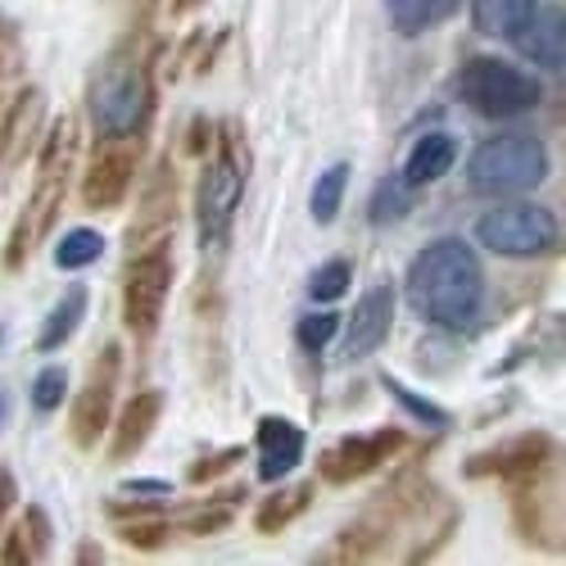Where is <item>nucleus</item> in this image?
Masks as SVG:
<instances>
[{
  "instance_id": "1",
  "label": "nucleus",
  "mask_w": 566,
  "mask_h": 566,
  "mask_svg": "<svg viewBox=\"0 0 566 566\" xmlns=\"http://www.w3.org/2000/svg\"><path fill=\"white\" fill-rule=\"evenodd\" d=\"M155 109V41L146 32H127L86 82V118L96 127V140H146Z\"/></svg>"
},
{
  "instance_id": "2",
  "label": "nucleus",
  "mask_w": 566,
  "mask_h": 566,
  "mask_svg": "<svg viewBox=\"0 0 566 566\" xmlns=\"http://www.w3.org/2000/svg\"><path fill=\"white\" fill-rule=\"evenodd\" d=\"M403 286L408 304L427 322H436L440 332H467L485 308V268L476 250L453 241V235L427 245L408 263Z\"/></svg>"
},
{
  "instance_id": "3",
  "label": "nucleus",
  "mask_w": 566,
  "mask_h": 566,
  "mask_svg": "<svg viewBox=\"0 0 566 566\" xmlns=\"http://www.w3.org/2000/svg\"><path fill=\"white\" fill-rule=\"evenodd\" d=\"M77 164V118L64 114L51 132L41 136V150H36V181H32V196L23 205V213L14 218L10 231V245H6V272H19L32 250L55 231L64 196H69V172Z\"/></svg>"
},
{
  "instance_id": "4",
  "label": "nucleus",
  "mask_w": 566,
  "mask_h": 566,
  "mask_svg": "<svg viewBox=\"0 0 566 566\" xmlns=\"http://www.w3.org/2000/svg\"><path fill=\"white\" fill-rule=\"evenodd\" d=\"M213 155L200 168L196 181V235H200V250L205 254H222L235 209L245 200V181H250V146H245V132L235 118L213 127Z\"/></svg>"
},
{
  "instance_id": "5",
  "label": "nucleus",
  "mask_w": 566,
  "mask_h": 566,
  "mask_svg": "<svg viewBox=\"0 0 566 566\" xmlns=\"http://www.w3.org/2000/svg\"><path fill=\"white\" fill-rule=\"evenodd\" d=\"M548 177V150L531 132H507L481 140L467 159V186L476 196L503 200V196H526Z\"/></svg>"
},
{
  "instance_id": "6",
  "label": "nucleus",
  "mask_w": 566,
  "mask_h": 566,
  "mask_svg": "<svg viewBox=\"0 0 566 566\" xmlns=\"http://www.w3.org/2000/svg\"><path fill=\"white\" fill-rule=\"evenodd\" d=\"M172 276H177L172 235L132 250L127 272H123V326L132 332L136 345L155 340L159 322H164V308H168V295H172Z\"/></svg>"
},
{
  "instance_id": "7",
  "label": "nucleus",
  "mask_w": 566,
  "mask_h": 566,
  "mask_svg": "<svg viewBox=\"0 0 566 566\" xmlns=\"http://www.w3.org/2000/svg\"><path fill=\"white\" fill-rule=\"evenodd\" d=\"M458 101L467 109H476L481 118H522L531 109H539L544 86L499 55H471L458 69Z\"/></svg>"
},
{
  "instance_id": "8",
  "label": "nucleus",
  "mask_w": 566,
  "mask_h": 566,
  "mask_svg": "<svg viewBox=\"0 0 566 566\" xmlns=\"http://www.w3.org/2000/svg\"><path fill=\"white\" fill-rule=\"evenodd\" d=\"M118 376H123V345L105 340L96 349V358H91L86 381H82V390L73 395V408H69V440L82 453L101 449V436L109 431L114 399H118Z\"/></svg>"
},
{
  "instance_id": "9",
  "label": "nucleus",
  "mask_w": 566,
  "mask_h": 566,
  "mask_svg": "<svg viewBox=\"0 0 566 566\" xmlns=\"http://www.w3.org/2000/svg\"><path fill=\"white\" fill-rule=\"evenodd\" d=\"M476 241L490 250V254H503V259H539V254H553L562 231H557V218L539 205H499L490 209L481 222H476Z\"/></svg>"
},
{
  "instance_id": "10",
  "label": "nucleus",
  "mask_w": 566,
  "mask_h": 566,
  "mask_svg": "<svg viewBox=\"0 0 566 566\" xmlns=\"http://www.w3.org/2000/svg\"><path fill=\"white\" fill-rule=\"evenodd\" d=\"M548 462H557V440L548 431H522V436H507L494 449H481L462 462V476L467 481H503L516 485L544 471Z\"/></svg>"
},
{
  "instance_id": "11",
  "label": "nucleus",
  "mask_w": 566,
  "mask_h": 566,
  "mask_svg": "<svg viewBox=\"0 0 566 566\" xmlns=\"http://www.w3.org/2000/svg\"><path fill=\"white\" fill-rule=\"evenodd\" d=\"M140 172V136L136 140H96V155H91L86 172H82V209L105 213L118 209Z\"/></svg>"
},
{
  "instance_id": "12",
  "label": "nucleus",
  "mask_w": 566,
  "mask_h": 566,
  "mask_svg": "<svg viewBox=\"0 0 566 566\" xmlns=\"http://www.w3.org/2000/svg\"><path fill=\"white\" fill-rule=\"evenodd\" d=\"M403 449V431L399 427H381L367 436H345L340 444H332L317 458V476L326 485H354L371 471H381L386 462H395Z\"/></svg>"
},
{
  "instance_id": "13",
  "label": "nucleus",
  "mask_w": 566,
  "mask_h": 566,
  "mask_svg": "<svg viewBox=\"0 0 566 566\" xmlns=\"http://www.w3.org/2000/svg\"><path fill=\"white\" fill-rule=\"evenodd\" d=\"M512 490V522L522 531V539L531 544H548L557 548L562 535V499H557V462H548L535 476L507 485Z\"/></svg>"
},
{
  "instance_id": "14",
  "label": "nucleus",
  "mask_w": 566,
  "mask_h": 566,
  "mask_svg": "<svg viewBox=\"0 0 566 566\" xmlns=\"http://www.w3.org/2000/svg\"><path fill=\"white\" fill-rule=\"evenodd\" d=\"M177 227V168L172 159H159L146 181H140V200H136V218L127 227V245L140 250L150 241H164V235H172Z\"/></svg>"
},
{
  "instance_id": "15",
  "label": "nucleus",
  "mask_w": 566,
  "mask_h": 566,
  "mask_svg": "<svg viewBox=\"0 0 566 566\" xmlns=\"http://www.w3.org/2000/svg\"><path fill=\"white\" fill-rule=\"evenodd\" d=\"M507 41L531 64H539L548 73L566 69V14H562V6H553V0H539V6L522 19V28H516Z\"/></svg>"
},
{
  "instance_id": "16",
  "label": "nucleus",
  "mask_w": 566,
  "mask_h": 566,
  "mask_svg": "<svg viewBox=\"0 0 566 566\" xmlns=\"http://www.w3.org/2000/svg\"><path fill=\"white\" fill-rule=\"evenodd\" d=\"M345 326V354L349 358H367L390 340V326H395V286H371L363 291V300L354 304Z\"/></svg>"
},
{
  "instance_id": "17",
  "label": "nucleus",
  "mask_w": 566,
  "mask_h": 566,
  "mask_svg": "<svg viewBox=\"0 0 566 566\" xmlns=\"http://www.w3.org/2000/svg\"><path fill=\"white\" fill-rule=\"evenodd\" d=\"M159 417H164V390H136L123 403V412L109 421V462H132L150 444Z\"/></svg>"
},
{
  "instance_id": "18",
  "label": "nucleus",
  "mask_w": 566,
  "mask_h": 566,
  "mask_svg": "<svg viewBox=\"0 0 566 566\" xmlns=\"http://www.w3.org/2000/svg\"><path fill=\"white\" fill-rule=\"evenodd\" d=\"M304 449H308V436L291 417H276V412L259 417V481H268V485L286 481L304 462Z\"/></svg>"
},
{
  "instance_id": "19",
  "label": "nucleus",
  "mask_w": 566,
  "mask_h": 566,
  "mask_svg": "<svg viewBox=\"0 0 566 566\" xmlns=\"http://www.w3.org/2000/svg\"><path fill=\"white\" fill-rule=\"evenodd\" d=\"M41 109H45V96L41 86H23L19 96L10 101V109L0 114V177H6L10 164H19L28 155V140L41 123Z\"/></svg>"
},
{
  "instance_id": "20",
  "label": "nucleus",
  "mask_w": 566,
  "mask_h": 566,
  "mask_svg": "<svg viewBox=\"0 0 566 566\" xmlns=\"http://www.w3.org/2000/svg\"><path fill=\"white\" fill-rule=\"evenodd\" d=\"M453 164H458V140L449 132H427V136H417V146L408 150V164H403L399 177L421 191V186L449 177Z\"/></svg>"
},
{
  "instance_id": "21",
  "label": "nucleus",
  "mask_w": 566,
  "mask_h": 566,
  "mask_svg": "<svg viewBox=\"0 0 566 566\" xmlns=\"http://www.w3.org/2000/svg\"><path fill=\"white\" fill-rule=\"evenodd\" d=\"M313 494H317L313 481H300V485H286V490H272V494L259 499V507H254V531H259V535H281L286 526H295L300 516L313 507Z\"/></svg>"
},
{
  "instance_id": "22",
  "label": "nucleus",
  "mask_w": 566,
  "mask_h": 566,
  "mask_svg": "<svg viewBox=\"0 0 566 566\" xmlns=\"http://www.w3.org/2000/svg\"><path fill=\"white\" fill-rule=\"evenodd\" d=\"M86 304H91V295H86V286H73L55 300V308L45 313V322H41V332H36V354H55V349H64L73 336H77V326H82V317H86Z\"/></svg>"
},
{
  "instance_id": "23",
  "label": "nucleus",
  "mask_w": 566,
  "mask_h": 566,
  "mask_svg": "<svg viewBox=\"0 0 566 566\" xmlns=\"http://www.w3.org/2000/svg\"><path fill=\"white\" fill-rule=\"evenodd\" d=\"M241 499H250V490H222V494H209L205 499V507H196V512H186L181 522H172L177 526V535H191V539H205V535H218V531H227L231 522H235V507H241Z\"/></svg>"
},
{
  "instance_id": "24",
  "label": "nucleus",
  "mask_w": 566,
  "mask_h": 566,
  "mask_svg": "<svg viewBox=\"0 0 566 566\" xmlns=\"http://www.w3.org/2000/svg\"><path fill=\"white\" fill-rule=\"evenodd\" d=\"M390 6V19L403 36H417V32H431L436 23L453 19L462 10V0H386Z\"/></svg>"
},
{
  "instance_id": "25",
  "label": "nucleus",
  "mask_w": 566,
  "mask_h": 566,
  "mask_svg": "<svg viewBox=\"0 0 566 566\" xmlns=\"http://www.w3.org/2000/svg\"><path fill=\"white\" fill-rule=\"evenodd\" d=\"M539 0H471V23L485 36H512Z\"/></svg>"
},
{
  "instance_id": "26",
  "label": "nucleus",
  "mask_w": 566,
  "mask_h": 566,
  "mask_svg": "<svg viewBox=\"0 0 566 566\" xmlns=\"http://www.w3.org/2000/svg\"><path fill=\"white\" fill-rule=\"evenodd\" d=\"M412 205H417V186H408L403 177H386V181H376L367 218H371V227H390V222H403L412 213Z\"/></svg>"
},
{
  "instance_id": "27",
  "label": "nucleus",
  "mask_w": 566,
  "mask_h": 566,
  "mask_svg": "<svg viewBox=\"0 0 566 566\" xmlns=\"http://www.w3.org/2000/svg\"><path fill=\"white\" fill-rule=\"evenodd\" d=\"M345 191H349V164H332L326 172H317L313 181V196H308V213L313 222H336L340 205H345Z\"/></svg>"
},
{
  "instance_id": "28",
  "label": "nucleus",
  "mask_w": 566,
  "mask_h": 566,
  "mask_svg": "<svg viewBox=\"0 0 566 566\" xmlns=\"http://www.w3.org/2000/svg\"><path fill=\"white\" fill-rule=\"evenodd\" d=\"M105 254V235L101 231H91V227H73L60 235V245H55V268L60 272H82L91 263H101Z\"/></svg>"
},
{
  "instance_id": "29",
  "label": "nucleus",
  "mask_w": 566,
  "mask_h": 566,
  "mask_svg": "<svg viewBox=\"0 0 566 566\" xmlns=\"http://www.w3.org/2000/svg\"><path fill=\"white\" fill-rule=\"evenodd\" d=\"M172 535H177V526H172V516H164V507L118 522V539H123L127 548H164Z\"/></svg>"
},
{
  "instance_id": "30",
  "label": "nucleus",
  "mask_w": 566,
  "mask_h": 566,
  "mask_svg": "<svg viewBox=\"0 0 566 566\" xmlns=\"http://www.w3.org/2000/svg\"><path fill=\"white\" fill-rule=\"evenodd\" d=\"M381 386H386V395H390V399H395V403H399V408H403V412H408L412 421H421V427H431V431H444L449 421H453V417H449V412H444L440 403H431L427 395H412V390H408L403 381H395L390 371L381 376Z\"/></svg>"
},
{
  "instance_id": "31",
  "label": "nucleus",
  "mask_w": 566,
  "mask_h": 566,
  "mask_svg": "<svg viewBox=\"0 0 566 566\" xmlns=\"http://www.w3.org/2000/svg\"><path fill=\"white\" fill-rule=\"evenodd\" d=\"M64 395H69V371H64L60 363H45V367L32 376V390H28L32 408H36L41 417H51V412L64 408Z\"/></svg>"
},
{
  "instance_id": "32",
  "label": "nucleus",
  "mask_w": 566,
  "mask_h": 566,
  "mask_svg": "<svg viewBox=\"0 0 566 566\" xmlns=\"http://www.w3.org/2000/svg\"><path fill=\"white\" fill-rule=\"evenodd\" d=\"M340 313H332V308H322V313H308V317H300V326H295V345L304 349V354H322L326 345H332L336 336H340Z\"/></svg>"
},
{
  "instance_id": "33",
  "label": "nucleus",
  "mask_w": 566,
  "mask_h": 566,
  "mask_svg": "<svg viewBox=\"0 0 566 566\" xmlns=\"http://www.w3.org/2000/svg\"><path fill=\"white\" fill-rule=\"evenodd\" d=\"M349 281H354V263L349 259H332V263H322L313 276H308V295L317 304H336L345 291H349Z\"/></svg>"
},
{
  "instance_id": "34",
  "label": "nucleus",
  "mask_w": 566,
  "mask_h": 566,
  "mask_svg": "<svg viewBox=\"0 0 566 566\" xmlns=\"http://www.w3.org/2000/svg\"><path fill=\"white\" fill-rule=\"evenodd\" d=\"M245 458V449L241 444H231V449H218V453H205V458H196L191 462V471H186V481L191 485H213L218 476H227V471Z\"/></svg>"
},
{
  "instance_id": "35",
  "label": "nucleus",
  "mask_w": 566,
  "mask_h": 566,
  "mask_svg": "<svg viewBox=\"0 0 566 566\" xmlns=\"http://www.w3.org/2000/svg\"><path fill=\"white\" fill-rule=\"evenodd\" d=\"M23 535H28V544H32V562L51 557V548H55V526H51V516H45L41 503H28V512H23Z\"/></svg>"
},
{
  "instance_id": "36",
  "label": "nucleus",
  "mask_w": 566,
  "mask_h": 566,
  "mask_svg": "<svg viewBox=\"0 0 566 566\" xmlns=\"http://www.w3.org/2000/svg\"><path fill=\"white\" fill-rule=\"evenodd\" d=\"M28 562H32V544H28L23 522H19L0 535V566H28Z\"/></svg>"
},
{
  "instance_id": "37",
  "label": "nucleus",
  "mask_w": 566,
  "mask_h": 566,
  "mask_svg": "<svg viewBox=\"0 0 566 566\" xmlns=\"http://www.w3.org/2000/svg\"><path fill=\"white\" fill-rule=\"evenodd\" d=\"M209 146H213V123L209 118H191V127H186V150L209 155Z\"/></svg>"
},
{
  "instance_id": "38",
  "label": "nucleus",
  "mask_w": 566,
  "mask_h": 566,
  "mask_svg": "<svg viewBox=\"0 0 566 566\" xmlns=\"http://www.w3.org/2000/svg\"><path fill=\"white\" fill-rule=\"evenodd\" d=\"M14 503H19V481H14V471L0 462V531H6V516Z\"/></svg>"
},
{
  "instance_id": "39",
  "label": "nucleus",
  "mask_w": 566,
  "mask_h": 566,
  "mask_svg": "<svg viewBox=\"0 0 566 566\" xmlns=\"http://www.w3.org/2000/svg\"><path fill=\"white\" fill-rule=\"evenodd\" d=\"M123 494H136V499H168L172 485H168V481H146V476H136V481L123 485Z\"/></svg>"
},
{
  "instance_id": "40",
  "label": "nucleus",
  "mask_w": 566,
  "mask_h": 566,
  "mask_svg": "<svg viewBox=\"0 0 566 566\" xmlns=\"http://www.w3.org/2000/svg\"><path fill=\"white\" fill-rule=\"evenodd\" d=\"M73 562H77V566H91V562H105V548H101V544H91V539H86V544H77V553H73Z\"/></svg>"
},
{
  "instance_id": "41",
  "label": "nucleus",
  "mask_w": 566,
  "mask_h": 566,
  "mask_svg": "<svg viewBox=\"0 0 566 566\" xmlns=\"http://www.w3.org/2000/svg\"><path fill=\"white\" fill-rule=\"evenodd\" d=\"M205 6V0H168V14L172 19H186V14H196Z\"/></svg>"
},
{
  "instance_id": "42",
  "label": "nucleus",
  "mask_w": 566,
  "mask_h": 566,
  "mask_svg": "<svg viewBox=\"0 0 566 566\" xmlns=\"http://www.w3.org/2000/svg\"><path fill=\"white\" fill-rule=\"evenodd\" d=\"M6 421H10V395L0 390V431H6Z\"/></svg>"
},
{
  "instance_id": "43",
  "label": "nucleus",
  "mask_w": 566,
  "mask_h": 566,
  "mask_svg": "<svg viewBox=\"0 0 566 566\" xmlns=\"http://www.w3.org/2000/svg\"><path fill=\"white\" fill-rule=\"evenodd\" d=\"M0 340H6V326H0Z\"/></svg>"
},
{
  "instance_id": "44",
  "label": "nucleus",
  "mask_w": 566,
  "mask_h": 566,
  "mask_svg": "<svg viewBox=\"0 0 566 566\" xmlns=\"http://www.w3.org/2000/svg\"><path fill=\"white\" fill-rule=\"evenodd\" d=\"M0 73H6V60H0Z\"/></svg>"
}]
</instances>
